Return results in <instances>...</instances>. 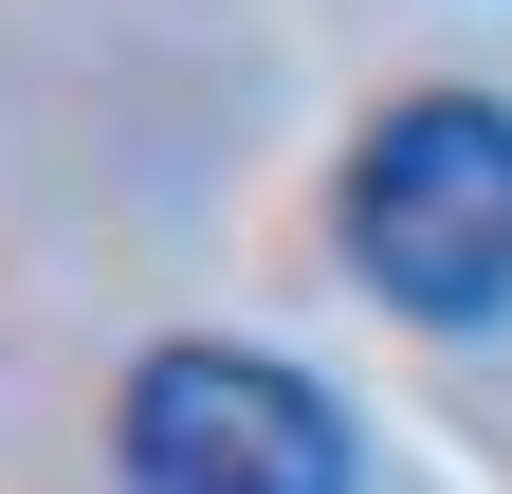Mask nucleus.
Returning <instances> with one entry per match:
<instances>
[{
    "mask_svg": "<svg viewBox=\"0 0 512 494\" xmlns=\"http://www.w3.org/2000/svg\"><path fill=\"white\" fill-rule=\"evenodd\" d=\"M128 494H366V440H348V403L311 385L293 348H220V330H183L128 366Z\"/></svg>",
    "mask_w": 512,
    "mask_h": 494,
    "instance_id": "2",
    "label": "nucleus"
},
{
    "mask_svg": "<svg viewBox=\"0 0 512 494\" xmlns=\"http://www.w3.org/2000/svg\"><path fill=\"white\" fill-rule=\"evenodd\" d=\"M348 275L403 330H494L512 312V110L494 92H403L348 147Z\"/></svg>",
    "mask_w": 512,
    "mask_h": 494,
    "instance_id": "1",
    "label": "nucleus"
}]
</instances>
